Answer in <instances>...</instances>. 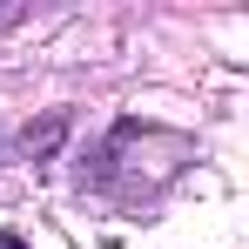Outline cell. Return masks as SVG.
Segmentation results:
<instances>
[{"label": "cell", "mask_w": 249, "mask_h": 249, "mask_svg": "<svg viewBox=\"0 0 249 249\" xmlns=\"http://www.w3.org/2000/svg\"><path fill=\"white\" fill-rule=\"evenodd\" d=\"M0 249H27V243H20V236H0Z\"/></svg>", "instance_id": "obj_1"}]
</instances>
